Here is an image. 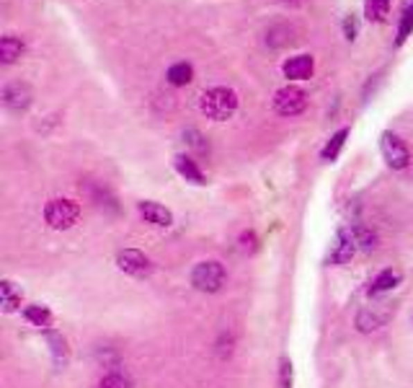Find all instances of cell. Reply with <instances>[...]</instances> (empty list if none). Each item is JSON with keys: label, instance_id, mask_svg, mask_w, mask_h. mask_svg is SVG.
<instances>
[{"label": "cell", "instance_id": "1", "mask_svg": "<svg viewBox=\"0 0 413 388\" xmlns=\"http://www.w3.org/2000/svg\"><path fill=\"white\" fill-rule=\"evenodd\" d=\"M202 112L206 114V119H215V122H225L238 112V94L227 85H215L202 94Z\"/></svg>", "mask_w": 413, "mask_h": 388}, {"label": "cell", "instance_id": "2", "mask_svg": "<svg viewBox=\"0 0 413 388\" xmlns=\"http://www.w3.org/2000/svg\"><path fill=\"white\" fill-rule=\"evenodd\" d=\"M225 267L220 262H199L191 272V285L202 293H217L225 285Z\"/></svg>", "mask_w": 413, "mask_h": 388}, {"label": "cell", "instance_id": "3", "mask_svg": "<svg viewBox=\"0 0 413 388\" xmlns=\"http://www.w3.org/2000/svg\"><path fill=\"white\" fill-rule=\"evenodd\" d=\"M78 218H80V208L73 199H52L44 208V220L55 230H65V228L76 226Z\"/></svg>", "mask_w": 413, "mask_h": 388}, {"label": "cell", "instance_id": "4", "mask_svg": "<svg viewBox=\"0 0 413 388\" xmlns=\"http://www.w3.org/2000/svg\"><path fill=\"white\" fill-rule=\"evenodd\" d=\"M305 106H308V96L295 85H284L274 94V109L282 117H297L305 112Z\"/></svg>", "mask_w": 413, "mask_h": 388}, {"label": "cell", "instance_id": "5", "mask_svg": "<svg viewBox=\"0 0 413 388\" xmlns=\"http://www.w3.org/2000/svg\"><path fill=\"white\" fill-rule=\"evenodd\" d=\"M380 148H383V155H385V161L390 169H405L408 161H411V153L405 148V142L393 133H383Z\"/></svg>", "mask_w": 413, "mask_h": 388}, {"label": "cell", "instance_id": "6", "mask_svg": "<svg viewBox=\"0 0 413 388\" xmlns=\"http://www.w3.org/2000/svg\"><path fill=\"white\" fill-rule=\"evenodd\" d=\"M116 267L132 277H145L152 272L150 259L142 254V251H137V248H124V251H119V256H116Z\"/></svg>", "mask_w": 413, "mask_h": 388}, {"label": "cell", "instance_id": "7", "mask_svg": "<svg viewBox=\"0 0 413 388\" xmlns=\"http://www.w3.org/2000/svg\"><path fill=\"white\" fill-rule=\"evenodd\" d=\"M390 319V308L385 303H372L364 305L362 311L357 313V329L359 332H377L380 326H385V321Z\"/></svg>", "mask_w": 413, "mask_h": 388}, {"label": "cell", "instance_id": "8", "mask_svg": "<svg viewBox=\"0 0 413 388\" xmlns=\"http://www.w3.org/2000/svg\"><path fill=\"white\" fill-rule=\"evenodd\" d=\"M31 99H34V91H31L28 83L13 81V83H8L3 88V104L8 106L10 112H24V109H28Z\"/></svg>", "mask_w": 413, "mask_h": 388}, {"label": "cell", "instance_id": "9", "mask_svg": "<svg viewBox=\"0 0 413 388\" xmlns=\"http://www.w3.org/2000/svg\"><path fill=\"white\" fill-rule=\"evenodd\" d=\"M354 251H357V241L351 236V230H338L336 241H333V246H331L328 259L333 264H349Z\"/></svg>", "mask_w": 413, "mask_h": 388}, {"label": "cell", "instance_id": "10", "mask_svg": "<svg viewBox=\"0 0 413 388\" xmlns=\"http://www.w3.org/2000/svg\"><path fill=\"white\" fill-rule=\"evenodd\" d=\"M282 70L290 81H308L315 70V60H313V55H295L284 62Z\"/></svg>", "mask_w": 413, "mask_h": 388}, {"label": "cell", "instance_id": "11", "mask_svg": "<svg viewBox=\"0 0 413 388\" xmlns=\"http://www.w3.org/2000/svg\"><path fill=\"white\" fill-rule=\"evenodd\" d=\"M140 215L148 220V223H152V226H158V228H168L170 223H173L170 210L158 205V202H140Z\"/></svg>", "mask_w": 413, "mask_h": 388}, {"label": "cell", "instance_id": "12", "mask_svg": "<svg viewBox=\"0 0 413 388\" xmlns=\"http://www.w3.org/2000/svg\"><path fill=\"white\" fill-rule=\"evenodd\" d=\"M401 280H403V275H401L398 269H385V272H380L377 280L372 282L369 295H383V293H387V290H395V287L401 285Z\"/></svg>", "mask_w": 413, "mask_h": 388}, {"label": "cell", "instance_id": "13", "mask_svg": "<svg viewBox=\"0 0 413 388\" xmlns=\"http://www.w3.org/2000/svg\"><path fill=\"white\" fill-rule=\"evenodd\" d=\"M24 55V42L19 37H13V34H6V37L0 39V60L10 65V62H16L19 57Z\"/></svg>", "mask_w": 413, "mask_h": 388}, {"label": "cell", "instance_id": "14", "mask_svg": "<svg viewBox=\"0 0 413 388\" xmlns=\"http://www.w3.org/2000/svg\"><path fill=\"white\" fill-rule=\"evenodd\" d=\"M0 305L6 313H13L21 305V290L10 280H3L0 282Z\"/></svg>", "mask_w": 413, "mask_h": 388}, {"label": "cell", "instance_id": "15", "mask_svg": "<svg viewBox=\"0 0 413 388\" xmlns=\"http://www.w3.org/2000/svg\"><path fill=\"white\" fill-rule=\"evenodd\" d=\"M176 171L191 184H204V174L199 171V166L188 155H176Z\"/></svg>", "mask_w": 413, "mask_h": 388}, {"label": "cell", "instance_id": "16", "mask_svg": "<svg viewBox=\"0 0 413 388\" xmlns=\"http://www.w3.org/2000/svg\"><path fill=\"white\" fill-rule=\"evenodd\" d=\"M24 316H26L28 323H34L39 329H49L52 326V313H49L47 305H28Z\"/></svg>", "mask_w": 413, "mask_h": 388}, {"label": "cell", "instance_id": "17", "mask_svg": "<svg viewBox=\"0 0 413 388\" xmlns=\"http://www.w3.org/2000/svg\"><path fill=\"white\" fill-rule=\"evenodd\" d=\"M166 78H168L170 85H186L194 78V67L188 65V62H176V65L168 67V76Z\"/></svg>", "mask_w": 413, "mask_h": 388}, {"label": "cell", "instance_id": "18", "mask_svg": "<svg viewBox=\"0 0 413 388\" xmlns=\"http://www.w3.org/2000/svg\"><path fill=\"white\" fill-rule=\"evenodd\" d=\"M413 34V0H408L403 8V16H401V24H398V37H395V44L401 47L405 39Z\"/></svg>", "mask_w": 413, "mask_h": 388}, {"label": "cell", "instance_id": "19", "mask_svg": "<svg viewBox=\"0 0 413 388\" xmlns=\"http://www.w3.org/2000/svg\"><path fill=\"white\" fill-rule=\"evenodd\" d=\"M49 347H52V357H55V365L57 368H62L67 365V341L62 334H49Z\"/></svg>", "mask_w": 413, "mask_h": 388}, {"label": "cell", "instance_id": "20", "mask_svg": "<svg viewBox=\"0 0 413 388\" xmlns=\"http://www.w3.org/2000/svg\"><path fill=\"white\" fill-rule=\"evenodd\" d=\"M387 10H390V0H367L364 3L367 21H385Z\"/></svg>", "mask_w": 413, "mask_h": 388}, {"label": "cell", "instance_id": "21", "mask_svg": "<svg viewBox=\"0 0 413 388\" xmlns=\"http://www.w3.org/2000/svg\"><path fill=\"white\" fill-rule=\"evenodd\" d=\"M346 137H349V130H346V127H344V130H338V133L328 140V145L323 148V158H326V161H333L338 153H341V148H344V142H346Z\"/></svg>", "mask_w": 413, "mask_h": 388}, {"label": "cell", "instance_id": "22", "mask_svg": "<svg viewBox=\"0 0 413 388\" xmlns=\"http://www.w3.org/2000/svg\"><path fill=\"white\" fill-rule=\"evenodd\" d=\"M351 236H354V241H357L362 248H375V233L372 230H367L364 226H354L351 228Z\"/></svg>", "mask_w": 413, "mask_h": 388}, {"label": "cell", "instance_id": "23", "mask_svg": "<svg viewBox=\"0 0 413 388\" xmlns=\"http://www.w3.org/2000/svg\"><path fill=\"white\" fill-rule=\"evenodd\" d=\"M98 388H130V378L122 376V373H109Z\"/></svg>", "mask_w": 413, "mask_h": 388}, {"label": "cell", "instance_id": "24", "mask_svg": "<svg viewBox=\"0 0 413 388\" xmlns=\"http://www.w3.org/2000/svg\"><path fill=\"white\" fill-rule=\"evenodd\" d=\"M359 34V19L357 16H346L344 19V37L349 39V42H354Z\"/></svg>", "mask_w": 413, "mask_h": 388}, {"label": "cell", "instance_id": "25", "mask_svg": "<svg viewBox=\"0 0 413 388\" xmlns=\"http://www.w3.org/2000/svg\"><path fill=\"white\" fill-rule=\"evenodd\" d=\"M290 386H292V362L284 357L282 370H279V388H290Z\"/></svg>", "mask_w": 413, "mask_h": 388}, {"label": "cell", "instance_id": "26", "mask_svg": "<svg viewBox=\"0 0 413 388\" xmlns=\"http://www.w3.org/2000/svg\"><path fill=\"white\" fill-rule=\"evenodd\" d=\"M279 3H284V6H300L302 0H279Z\"/></svg>", "mask_w": 413, "mask_h": 388}]
</instances>
